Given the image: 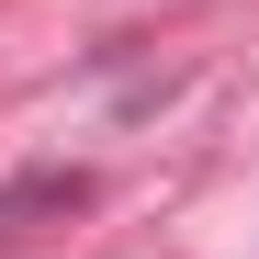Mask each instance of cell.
<instances>
[{"mask_svg":"<svg viewBox=\"0 0 259 259\" xmlns=\"http://www.w3.org/2000/svg\"><path fill=\"white\" fill-rule=\"evenodd\" d=\"M57 203H79V181H68V169H34V181H12V192H0V237H12V214H57Z\"/></svg>","mask_w":259,"mask_h":259,"instance_id":"1","label":"cell"}]
</instances>
